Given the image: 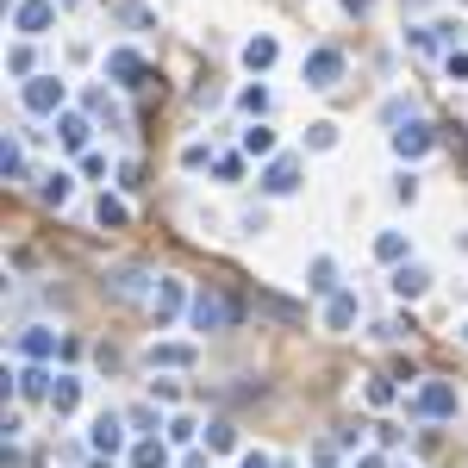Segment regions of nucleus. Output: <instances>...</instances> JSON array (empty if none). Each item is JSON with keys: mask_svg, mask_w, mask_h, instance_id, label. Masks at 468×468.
<instances>
[{"mask_svg": "<svg viewBox=\"0 0 468 468\" xmlns=\"http://www.w3.org/2000/svg\"><path fill=\"white\" fill-rule=\"evenodd\" d=\"M375 256L381 262H406V232H381L375 237Z\"/></svg>", "mask_w": 468, "mask_h": 468, "instance_id": "nucleus-26", "label": "nucleus"}, {"mask_svg": "<svg viewBox=\"0 0 468 468\" xmlns=\"http://www.w3.org/2000/svg\"><path fill=\"white\" fill-rule=\"evenodd\" d=\"M13 387H19L25 400H50V387H57V381H50L44 368H25V375H13Z\"/></svg>", "mask_w": 468, "mask_h": 468, "instance_id": "nucleus-22", "label": "nucleus"}, {"mask_svg": "<svg viewBox=\"0 0 468 468\" xmlns=\"http://www.w3.org/2000/svg\"><path fill=\"white\" fill-rule=\"evenodd\" d=\"M444 69H450L456 82H468V50H450V57H444Z\"/></svg>", "mask_w": 468, "mask_h": 468, "instance_id": "nucleus-36", "label": "nucleus"}, {"mask_svg": "<svg viewBox=\"0 0 468 468\" xmlns=\"http://www.w3.org/2000/svg\"><path fill=\"white\" fill-rule=\"evenodd\" d=\"M131 468H169V444H156V437H144V444L131 450Z\"/></svg>", "mask_w": 468, "mask_h": 468, "instance_id": "nucleus-24", "label": "nucleus"}, {"mask_svg": "<svg viewBox=\"0 0 468 468\" xmlns=\"http://www.w3.org/2000/svg\"><path fill=\"white\" fill-rule=\"evenodd\" d=\"M338 75H344V50H313L306 57V88H338Z\"/></svg>", "mask_w": 468, "mask_h": 468, "instance_id": "nucleus-6", "label": "nucleus"}, {"mask_svg": "<svg viewBox=\"0 0 468 468\" xmlns=\"http://www.w3.org/2000/svg\"><path fill=\"white\" fill-rule=\"evenodd\" d=\"M412 50H456V25H412Z\"/></svg>", "mask_w": 468, "mask_h": 468, "instance_id": "nucleus-12", "label": "nucleus"}, {"mask_svg": "<svg viewBox=\"0 0 468 468\" xmlns=\"http://www.w3.org/2000/svg\"><path fill=\"white\" fill-rule=\"evenodd\" d=\"M188 319H194V331H232L237 325V300H225V294H194V306H188Z\"/></svg>", "mask_w": 468, "mask_h": 468, "instance_id": "nucleus-1", "label": "nucleus"}, {"mask_svg": "<svg viewBox=\"0 0 468 468\" xmlns=\"http://www.w3.org/2000/svg\"><path fill=\"white\" fill-rule=\"evenodd\" d=\"M57 137H63V150H88V137H94V125L82 113H63L57 119Z\"/></svg>", "mask_w": 468, "mask_h": 468, "instance_id": "nucleus-15", "label": "nucleus"}, {"mask_svg": "<svg viewBox=\"0 0 468 468\" xmlns=\"http://www.w3.org/2000/svg\"><path fill=\"white\" fill-rule=\"evenodd\" d=\"M119 19H125V25H150V6H137V0H119Z\"/></svg>", "mask_w": 468, "mask_h": 468, "instance_id": "nucleus-31", "label": "nucleus"}, {"mask_svg": "<svg viewBox=\"0 0 468 468\" xmlns=\"http://www.w3.org/2000/svg\"><path fill=\"white\" fill-rule=\"evenodd\" d=\"M0 175H6V181H19V175H25V150H19V137H6V144H0Z\"/></svg>", "mask_w": 468, "mask_h": 468, "instance_id": "nucleus-25", "label": "nucleus"}, {"mask_svg": "<svg viewBox=\"0 0 468 468\" xmlns=\"http://www.w3.org/2000/svg\"><path fill=\"white\" fill-rule=\"evenodd\" d=\"M150 368H194V344H150Z\"/></svg>", "mask_w": 468, "mask_h": 468, "instance_id": "nucleus-17", "label": "nucleus"}, {"mask_svg": "<svg viewBox=\"0 0 468 468\" xmlns=\"http://www.w3.org/2000/svg\"><path fill=\"white\" fill-rule=\"evenodd\" d=\"M188 468H207V463H200V456H194V463H188Z\"/></svg>", "mask_w": 468, "mask_h": 468, "instance_id": "nucleus-41", "label": "nucleus"}, {"mask_svg": "<svg viewBox=\"0 0 468 468\" xmlns=\"http://www.w3.org/2000/svg\"><path fill=\"white\" fill-rule=\"evenodd\" d=\"M213 175H219V181H237V175H243V163H237V156H213Z\"/></svg>", "mask_w": 468, "mask_h": 468, "instance_id": "nucleus-32", "label": "nucleus"}, {"mask_svg": "<svg viewBox=\"0 0 468 468\" xmlns=\"http://www.w3.org/2000/svg\"><path fill=\"white\" fill-rule=\"evenodd\" d=\"M344 6H356V13H362V6H368V0H344Z\"/></svg>", "mask_w": 468, "mask_h": 468, "instance_id": "nucleus-40", "label": "nucleus"}, {"mask_svg": "<svg viewBox=\"0 0 468 468\" xmlns=\"http://www.w3.org/2000/svg\"><path fill=\"white\" fill-rule=\"evenodd\" d=\"M38 194H44V207H69V194H75V181H69V175L57 169V175H44V181H38Z\"/></svg>", "mask_w": 468, "mask_h": 468, "instance_id": "nucleus-20", "label": "nucleus"}, {"mask_svg": "<svg viewBox=\"0 0 468 468\" xmlns=\"http://www.w3.org/2000/svg\"><path fill=\"white\" fill-rule=\"evenodd\" d=\"M63 6H69V0H63Z\"/></svg>", "mask_w": 468, "mask_h": 468, "instance_id": "nucleus-42", "label": "nucleus"}, {"mask_svg": "<svg viewBox=\"0 0 468 468\" xmlns=\"http://www.w3.org/2000/svg\"><path fill=\"white\" fill-rule=\"evenodd\" d=\"M107 75H113L119 88H144V75H150V63H144L137 50H107Z\"/></svg>", "mask_w": 468, "mask_h": 468, "instance_id": "nucleus-8", "label": "nucleus"}, {"mask_svg": "<svg viewBox=\"0 0 468 468\" xmlns=\"http://www.w3.org/2000/svg\"><path fill=\"white\" fill-rule=\"evenodd\" d=\"M181 306H194V300H188V287H181V281H169V275H156V294H150V313H156V325L181 319Z\"/></svg>", "mask_w": 468, "mask_h": 468, "instance_id": "nucleus-5", "label": "nucleus"}, {"mask_svg": "<svg viewBox=\"0 0 468 468\" xmlns=\"http://www.w3.org/2000/svg\"><path fill=\"white\" fill-rule=\"evenodd\" d=\"M412 412L419 419H456V387L450 381H425L419 400H412Z\"/></svg>", "mask_w": 468, "mask_h": 468, "instance_id": "nucleus-4", "label": "nucleus"}, {"mask_svg": "<svg viewBox=\"0 0 468 468\" xmlns=\"http://www.w3.org/2000/svg\"><path fill=\"white\" fill-rule=\"evenodd\" d=\"M262 306H269L275 319H300V306H294V300H275V294H262Z\"/></svg>", "mask_w": 468, "mask_h": 468, "instance_id": "nucleus-34", "label": "nucleus"}, {"mask_svg": "<svg viewBox=\"0 0 468 468\" xmlns=\"http://www.w3.org/2000/svg\"><path fill=\"white\" fill-rule=\"evenodd\" d=\"M243 156H275V131H269L262 119H250V131H243Z\"/></svg>", "mask_w": 468, "mask_h": 468, "instance_id": "nucleus-19", "label": "nucleus"}, {"mask_svg": "<svg viewBox=\"0 0 468 468\" xmlns=\"http://www.w3.org/2000/svg\"><path fill=\"white\" fill-rule=\"evenodd\" d=\"M6 69H13V75H19V82H25V75H31V50H25V44H19V50H13V57H6Z\"/></svg>", "mask_w": 468, "mask_h": 468, "instance_id": "nucleus-33", "label": "nucleus"}, {"mask_svg": "<svg viewBox=\"0 0 468 468\" xmlns=\"http://www.w3.org/2000/svg\"><path fill=\"white\" fill-rule=\"evenodd\" d=\"M237 107H243L250 119H262V113H269V88H243V94H237Z\"/></svg>", "mask_w": 468, "mask_h": 468, "instance_id": "nucleus-29", "label": "nucleus"}, {"mask_svg": "<svg viewBox=\"0 0 468 468\" xmlns=\"http://www.w3.org/2000/svg\"><path fill=\"white\" fill-rule=\"evenodd\" d=\"M431 144H437V131H431L425 119H406V125L393 131V150H400V156H425Z\"/></svg>", "mask_w": 468, "mask_h": 468, "instance_id": "nucleus-10", "label": "nucleus"}, {"mask_svg": "<svg viewBox=\"0 0 468 468\" xmlns=\"http://www.w3.org/2000/svg\"><path fill=\"white\" fill-rule=\"evenodd\" d=\"M262 188H269V194H294V188H300V156H275V163L262 169Z\"/></svg>", "mask_w": 468, "mask_h": 468, "instance_id": "nucleus-11", "label": "nucleus"}, {"mask_svg": "<svg viewBox=\"0 0 468 468\" xmlns=\"http://www.w3.org/2000/svg\"><path fill=\"white\" fill-rule=\"evenodd\" d=\"M275 57H281V44H275L269 31L243 44V69H250V75H262V69H275Z\"/></svg>", "mask_w": 468, "mask_h": 468, "instance_id": "nucleus-13", "label": "nucleus"}, {"mask_svg": "<svg viewBox=\"0 0 468 468\" xmlns=\"http://www.w3.org/2000/svg\"><path fill=\"white\" fill-rule=\"evenodd\" d=\"M107 294H113V300H144V294H156V287H150V275H144V269H131V262H125V269L107 275Z\"/></svg>", "mask_w": 468, "mask_h": 468, "instance_id": "nucleus-9", "label": "nucleus"}, {"mask_svg": "<svg viewBox=\"0 0 468 468\" xmlns=\"http://www.w3.org/2000/svg\"><path fill=\"white\" fill-rule=\"evenodd\" d=\"M125 425H131V419H119V412H101V419H94V431H88L94 456H119V450H125Z\"/></svg>", "mask_w": 468, "mask_h": 468, "instance_id": "nucleus-7", "label": "nucleus"}, {"mask_svg": "<svg viewBox=\"0 0 468 468\" xmlns=\"http://www.w3.org/2000/svg\"><path fill=\"white\" fill-rule=\"evenodd\" d=\"M207 444H213L219 456H225V450H237V425H232V419H219V425H207Z\"/></svg>", "mask_w": 468, "mask_h": 468, "instance_id": "nucleus-27", "label": "nucleus"}, {"mask_svg": "<svg viewBox=\"0 0 468 468\" xmlns=\"http://www.w3.org/2000/svg\"><path fill=\"white\" fill-rule=\"evenodd\" d=\"M19 350L31 356V362H44V356L57 350V331H44V325H31V331H25V338H19Z\"/></svg>", "mask_w": 468, "mask_h": 468, "instance_id": "nucleus-23", "label": "nucleus"}, {"mask_svg": "<svg viewBox=\"0 0 468 468\" xmlns=\"http://www.w3.org/2000/svg\"><path fill=\"white\" fill-rule=\"evenodd\" d=\"M243 468H269V456H243Z\"/></svg>", "mask_w": 468, "mask_h": 468, "instance_id": "nucleus-39", "label": "nucleus"}, {"mask_svg": "<svg viewBox=\"0 0 468 468\" xmlns=\"http://www.w3.org/2000/svg\"><path fill=\"white\" fill-rule=\"evenodd\" d=\"M306 144H313V150H331V144H338V125H325V119L306 125Z\"/></svg>", "mask_w": 468, "mask_h": 468, "instance_id": "nucleus-30", "label": "nucleus"}, {"mask_svg": "<svg viewBox=\"0 0 468 468\" xmlns=\"http://www.w3.org/2000/svg\"><path fill=\"white\" fill-rule=\"evenodd\" d=\"M306 287H313V294H338V262H331V256H319V262L306 269Z\"/></svg>", "mask_w": 468, "mask_h": 468, "instance_id": "nucleus-21", "label": "nucleus"}, {"mask_svg": "<svg viewBox=\"0 0 468 468\" xmlns=\"http://www.w3.org/2000/svg\"><path fill=\"white\" fill-rule=\"evenodd\" d=\"M325 325H331V331H350V325H356V294H331Z\"/></svg>", "mask_w": 468, "mask_h": 468, "instance_id": "nucleus-18", "label": "nucleus"}, {"mask_svg": "<svg viewBox=\"0 0 468 468\" xmlns=\"http://www.w3.org/2000/svg\"><path fill=\"white\" fill-rule=\"evenodd\" d=\"M463 338H468V331H463Z\"/></svg>", "mask_w": 468, "mask_h": 468, "instance_id": "nucleus-43", "label": "nucleus"}, {"mask_svg": "<svg viewBox=\"0 0 468 468\" xmlns=\"http://www.w3.org/2000/svg\"><path fill=\"white\" fill-rule=\"evenodd\" d=\"M94 219H101V225H125L131 213H125V200H113V194H101V207H94Z\"/></svg>", "mask_w": 468, "mask_h": 468, "instance_id": "nucleus-28", "label": "nucleus"}, {"mask_svg": "<svg viewBox=\"0 0 468 468\" xmlns=\"http://www.w3.org/2000/svg\"><path fill=\"white\" fill-rule=\"evenodd\" d=\"M393 200H406V207H412V200H419V181H412V175H400V181H393Z\"/></svg>", "mask_w": 468, "mask_h": 468, "instance_id": "nucleus-38", "label": "nucleus"}, {"mask_svg": "<svg viewBox=\"0 0 468 468\" xmlns=\"http://www.w3.org/2000/svg\"><path fill=\"white\" fill-rule=\"evenodd\" d=\"M82 406V381L75 375H57V387H50V412L63 419V412H75Z\"/></svg>", "mask_w": 468, "mask_h": 468, "instance_id": "nucleus-16", "label": "nucleus"}, {"mask_svg": "<svg viewBox=\"0 0 468 468\" xmlns=\"http://www.w3.org/2000/svg\"><path fill=\"white\" fill-rule=\"evenodd\" d=\"M57 6H63V0H19V6H13V31H19V38H44V31L57 25Z\"/></svg>", "mask_w": 468, "mask_h": 468, "instance_id": "nucleus-3", "label": "nucleus"}, {"mask_svg": "<svg viewBox=\"0 0 468 468\" xmlns=\"http://www.w3.org/2000/svg\"><path fill=\"white\" fill-rule=\"evenodd\" d=\"M181 163H188V169H200V163H213V150H207V144H188V150H181Z\"/></svg>", "mask_w": 468, "mask_h": 468, "instance_id": "nucleus-37", "label": "nucleus"}, {"mask_svg": "<svg viewBox=\"0 0 468 468\" xmlns=\"http://www.w3.org/2000/svg\"><path fill=\"white\" fill-rule=\"evenodd\" d=\"M169 444H194V419H169Z\"/></svg>", "mask_w": 468, "mask_h": 468, "instance_id": "nucleus-35", "label": "nucleus"}, {"mask_svg": "<svg viewBox=\"0 0 468 468\" xmlns=\"http://www.w3.org/2000/svg\"><path fill=\"white\" fill-rule=\"evenodd\" d=\"M19 101H25V113H63V101H69V88L57 82V75H25L19 82Z\"/></svg>", "mask_w": 468, "mask_h": 468, "instance_id": "nucleus-2", "label": "nucleus"}, {"mask_svg": "<svg viewBox=\"0 0 468 468\" xmlns=\"http://www.w3.org/2000/svg\"><path fill=\"white\" fill-rule=\"evenodd\" d=\"M387 287H393V294H400V300H419V294H425V287H431V275H425V269H419V262H400V269H393V281H387Z\"/></svg>", "mask_w": 468, "mask_h": 468, "instance_id": "nucleus-14", "label": "nucleus"}]
</instances>
